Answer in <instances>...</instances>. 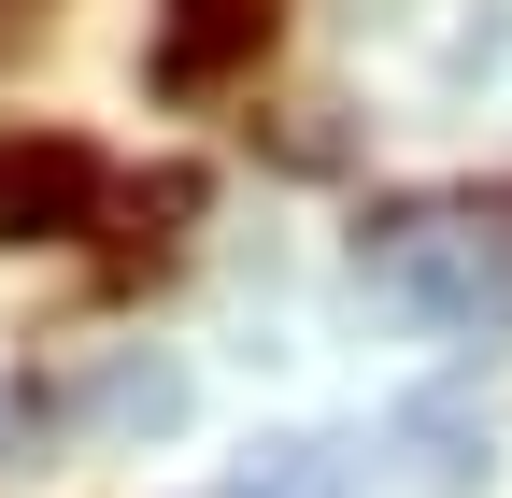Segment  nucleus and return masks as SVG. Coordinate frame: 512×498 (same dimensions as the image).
Returning <instances> with one entry per match:
<instances>
[{
    "label": "nucleus",
    "mask_w": 512,
    "mask_h": 498,
    "mask_svg": "<svg viewBox=\"0 0 512 498\" xmlns=\"http://www.w3.org/2000/svg\"><path fill=\"white\" fill-rule=\"evenodd\" d=\"M271 43V0H171V43H157V86H228L242 57Z\"/></svg>",
    "instance_id": "obj_3"
},
{
    "label": "nucleus",
    "mask_w": 512,
    "mask_h": 498,
    "mask_svg": "<svg viewBox=\"0 0 512 498\" xmlns=\"http://www.w3.org/2000/svg\"><path fill=\"white\" fill-rule=\"evenodd\" d=\"M72 427H86V442H157V427H185V370L171 356H114L100 385L72 399Z\"/></svg>",
    "instance_id": "obj_4"
},
{
    "label": "nucleus",
    "mask_w": 512,
    "mask_h": 498,
    "mask_svg": "<svg viewBox=\"0 0 512 498\" xmlns=\"http://www.w3.org/2000/svg\"><path fill=\"white\" fill-rule=\"evenodd\" d=\"M114 214V157L72 129H15L0 143V242H86Z\"/></svg>",
    "instance_id": "obj_2"
},
{
    "label": "nucleus",
    "mask_w": 512,
    "mask_h": 498,
    "mask_svg": "<svg viewBox=\"0 0 512 498\" xmlns=\"http://www.w3.org/2000/svg\"><path fill=\"white\" fill-rule=\"evenodd\" d=\"M356 285L441 342H512V200H384L356 228Z\"/></svg>",
    "instance_id": "obj_1"
},
{
    "label": "nucleus",
    "mask_w": 512,
    "mask_h": 498,
    "mask_svg": "<svg viewBox=\"0 0 512 498\" xmlns=\"http://www.w3.org/2000/svg\"><path fill=\"white\" fill-rule=\"evenodd\" d=\"M214 498H356V456H342V442H313V427H285V442H256Z\"/></svg>",
    "instance_id": "obj_5"
},
{
    "label": "nucleus",
    "mask_w": 512,
    "mask_h": 498,
    "mask_svg": "<svg viewBox=\"0 0 512 498\" xmlns=\"http://www.w3.org/2000/svg\"><path fill=\"white\" fill-rule=\"evenodd\" d=\"M0 456H29V413H15V399H0Z\"/></svg>",
    "instance_id": "obj_6"
}]
</instances>
